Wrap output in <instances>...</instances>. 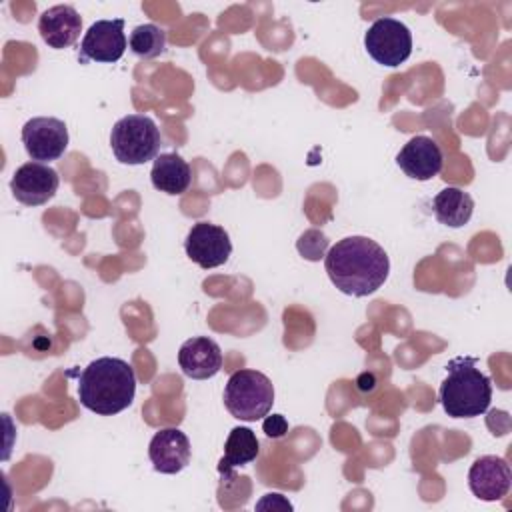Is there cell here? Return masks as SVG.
Wrapping results in <instances>:
<instances>
[{
	"label": "cell",
	"mask_w": 512,
	"mask_h": 512,
	"mask_svg": "<svg viewBox=\"0 0 512 512\" xmlns=\"http://www.w3.org/2000/svg\"><path fill=\"white\" fill-rule=\"evenodd\" d=\"M330 282L348 296H370L388 278L390 260L384 248L366 236L338 240L324 256Z\"/></svg>",
	"instance_id": "obj_1"
},
{
	"label": "cell",
	"mask_w": 512,
	"mask_h": 512,
	"mask_svg": "<svg viewBox=\"0 0 512 512\" xmlns=\"http://www.w3.org/2000/svg\"><path fill=\"white\" fill-rule=\"evenodd\" d=\"M136 394L134 368L112 356L92 360L78 378L80 404L100 416H112L128 408Z\"/></svg>",
	"instance_id": "obj_2"
},
{
	"label": "cell",
	"mask_w": 512,
	"mask_h": 512,
	"mask_svg": "<svg viewBox=\"0 0 512 512\" xmlns=\"http://www.w3.org/2000/svg\"><path fill=\"white\" fill-rule=\"evenodd\" d=\"M492 400L490 378L476 368V358L458 356L446 364L440 384V402L452 418H474L488 410Z\"/></svg>",
	"instance_id": "obj_3"
},
{
	"label": "cell",
	"mask_w": 512,
	"mask_h": 512,
	"mask_svg": "<svg viewBox=\"0 0 512 512\" xmlns=\"http://www.w3.org/2000/svg\"><path fill=\"white\" fill-rule=\"evenodd\" d=\"M274 404V386L270 378L258 370H236L224 386L226 410L244 422L264 418Z\"/></svg>",
	"instance_id": "obj_4"
},
{
	"label": "cell",
	"mask_w": 512,
	"mask_h": 512,
	"mask_svg": "<svg viewBox=\"0 0 512 512\" xmlns=\"http://www.w3.org/2000/svg\"><path fill=\"white\" fill-rule=\"evenodd\" d=\"M110 146L120 164L138 166L158 156L162 136L150 116L128 114L112 126Z\"/></svg>",
	"instance_id": "obj_5"
},
{
	"label": "cell",
	"mask_w": 512,
	"mask_h": 512,
	"mask_svg": "<svg viewBox=\"0 0 512 512\" xmlns=\"http://www.w3.org/2000/svg\"><path fill=\"white\" fill-rule=\"evenodd\" d=\"M364 48L378 64L396 68L412 54L410 28L390 16L378 18L364 34Z\"/></svg>",
	"instance_id": "obj_6"
},
{
	"label": "cell",
	"mask_w": 512,
	"mask_h": 512,
	"mask_svg": "<svg viewBox=\"0 0 512 512\" xmlns=\"http://www.w3.org/2000/svg\"><path fill=\"white\" fill-rule=\"evenodd\" d=\"M22 144L34 162L58 160L68 148V128L54 116L30 118L22 126Z\"/></svg>",
	"instance_id": "obj_7"
},
{
	"label": "cell",
	"mask_w": 512,
	"mask_h": 512,
	"mask_svg": "<svg viewBox=\"0 0 512 512\" xmlns=\"http://www.w3.org/2000/svg\"><path fill=\"white\" fill-rule=\"evenodd\" d=\"M184 250L194 264L208 270L222 266L228 260L232 252V242L222 226L210 222H196L184 240Z\"/></svg>",
	"instance_id": "obj_8"
},
{
	"label": "cell",
	"mask_w": 512,
	"mask_h": 512,
	"mask_svg": "<svg viewBox=\"0 0 512 512\" xmlns=\"http://www.w3.org/2000/svg\"><path fill=\"white\" fill-rule=\"evenodd\" d=\"M58 184H60V176L54 168L32 160L22 164L12 174L10 190L20 204L42 206L56 194Z\"/></svg>",
	"instance_id": "obj_9"
},
{
	"label": "cell",
	"mask_w": 512,
	"mask_h": 512,
	"mask_svg": "<svg viewBox=\"0 0 512 512\" xmlns=\"http://www.w3.org/2000/svg\"><path fill=\"white\" fill-rule=\"evenodd\" d=\"M128 46L124 34V20H96L82 38L80 62H116Z\"/></svg>",
	"instance_id": "obj_10"
},
{
	"label": "cell",
	"mask_w": 512,
	"mask_h": 512,
	"mask_svg": "<svg viewBox=\"0 0 512 512\" xmlns=\"http://www.w3.org/2000/svg\"><path fill=\"white\" fill-rule=\"evenodd\" d=\"M512 472L500 456H480L468 470V486L472 494L484 502H496L510 490Z\"/></svg>",
	"instance_id": "obj_11"
},
{
	"label": "cell",
	"mask_w": 512,
	"mask_h": 512,
	"mask_svg": "<svg viewBox=\"0 0 512 512\" xmlns=\"http://www.w3.org/2000/svg\"><path fill=\"white\" fill-rule=\"evenodd\" d=\"M396 164L408 178L424 182L440 174L444 156L440 146L430 136H414L398 152Z\"/></svg>",
	"instance_id": "obj_12"
},
{
	"label": "cell",
	"mask_w": 512,
	"mask_h": 512,
	"mask_svg": "<svg viewBox=\"0 0 512 512\" xmlns=\"http://www.w3.org/2000/svg\"><path fill=\"white\" fill-rule=\"evenodd\" d=\"M148 456L156 472L176 474L190 462V440L178 428H162L152 436Z\"/></svg>",
	"instance_id": "obj_13"
},
{
	"label": "cell",
	"mask_w": 512,
	"mask_h": 512,
	"mask_svg": "<svg viewBox=\"0 0 512 512\" xmlns=\"http://www.w3.org/2000/svg\"><path fill=\"white\" fill-rule=\"evenodd\" d=\"M178 364L188 378L206 380L220 372L222 350L208 336L188 338L178 350Z\"/></svg>",
	"instance_id": "obj_14"
},
{
	"label": "cell",
	"mask_w": 512,
	"mask_h": 512,
	"mask_svg": "<svg viewBox=\"0 0 512 512\" xmlns=\"http://www.w3.org/2000/svg\"><path fill=\"white\" fill-rule=\"evenodd\" d=\"M38 32L50 48L62 50L78 40L82 32V18L74 6L58 4L42 12L38 20Z\"/></svg>",
	"instance_id": "obj_15"
},
{
	"label": "cell",
	"mask_w": 512,
	"mask_h": 512,
	"mask_svg": "<svg viewBox=\"0 0 512 512\" xmlns=\"http://www.w3.org/2000/svg\"><path fill=\"white\" fill-rule=\"evenodd\" d=\"M150 180L156 190L170 196H178L190 188L192 170H190V164L180 154L166 152L154 158Z\"/></svg>",
	"instance_id": "obj_16"
},
{
	"label": "cell",
	"mask_w": 512,
	"mask_h": 512,
	"mask_svg": "<svg viewBox=\"0 0 512 512\" xmlns=\"http://www.w3.org/2000/svg\"><path fill=\"white\" fill-rule=\"evenodd\" d=\"M260 442L256 434L246 426H236L230 430L226 444H224V456L218 462V472L226 480L232 476V470L244 464H250L258 458Z\"/></svg>",
	"instance_id": "obj_17"
},
{
	"label": "cell",
	"mask_w": 512,
	"mask_h": 512,
	"mask_svg": "<svg viewBox=\"0 0 512 512\" xmlns=\"http://www.w3.org/2000/svg\"><path fill=\"white\" fill-rule=\"evenodd\" d=\"M472 210V196L456 186L440 190L432 200V212L436 220L448 228H462L472 218Z\"/></svg>",
	"instance_id": "obj_18"
},
{
	"label": "cell",
	"mask_w": 512,
	"mask_h": 512,
	"mask_svg": "<svg viewBox=\"0 0 512 512\" xmlns=\"http://www.w3.org/2000/svg\"><path fill=\"white\" fill-rule=\"evenodd\" d=\"M128 46L138 58H156L166 50V32L156 24H140L130 32Z\"/></svg>",
	"instance_id": "obj_19"
},
{
	"label": "cell",
	"mask_w": 512,
	"mask_h": 512,
	"mask_svg": "<svg viewBox=\"0 0 512 512\" xmlns=\"http://www.w3.org/2000/svg\"><path fill=\"white\" fill-rule=\"evenodd\" d=\"M298 252L308 258V260H320L322 256H326V248H328V238L320 232V230H308L300 236L298 240Z\"/></svg>",
	"instance_id": "obj_20"
},
{
	"label": "cell",
	"mask_w": 512,
	"mask_h": 512,
	"mask_svg": "<svg viewBox=\"0 0 512 512\" xmlns=\"http://www.w3.org/2000/svg\"><path fill=\"white\" fill-rule=\"evenodd\" d=\"M262 430L268 438H282L288 432V422L282 414H272V416L266 414L262 422Z\"/></svg>",
	"instance_id": "obj_21"
}]
</instances>
